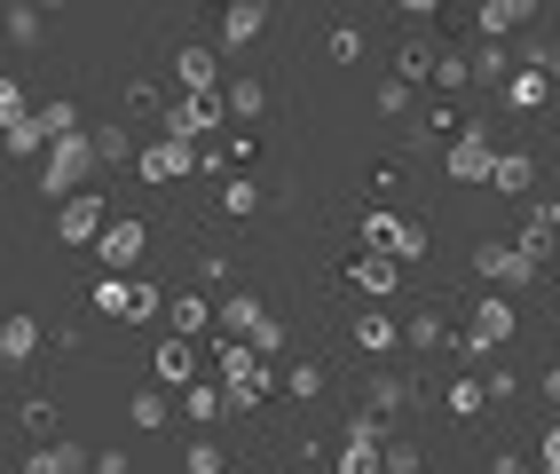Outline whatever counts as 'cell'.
<instances>
[{
	"instance_id": "cell-33",
	"label": "cell",
	"mask_w": 560,
	"mask_h": 474,
	"mask_svg": "<svg viewBox=\"0 0 560 474\" xmlns=\"http://www.w3.org/2000/svg\"><path fill=\"white\" fill-rule=\"evenodd\" d=\"M182 466H190V474H221V443H206V435H198V443L182 451Z\"/></svg>"
},
{
	"instance_id": "cell-4",
	"label": "cell",
	"mask_w": 560,
	"mask_h": 474,
	"mask_svg": "<svg viewBox=\"0 0 560 474\" xmlns=\"http://www.w3.org/2000/svg\"><path fill=\"white\" fill-rule=\"evenodd\" d=\"M110 222H103V198L95 190H71V198H56V238L63 245H95Z\"/></svg>"
},
{
	"instance_id": "cell-5",
	"label": "cell",
	"mask_w": 560,
	"mask_h": 474,
	"mask_svg": "<svg viewBox=\"0 0 560 474\" xmlns=\"http://www.w3.org/2000/svg\"><path fill=\"white\" fill-rule=\"evenodd\" d=\"M221 324H230L237 340H253V348H284V324L260 309L253 293H237V301H221Z\"/></svg>"
},
{
	"instance_id": "cell-11",
	"label": "cell",
	"mask_w": 560,
	"mask_h": 474,
	"mask_svg": "<svg viewBox=\"0 0 560 474\" xmlns=\"http://www.w3.org/2000/svg\"><path fill=\"white\" fill-rule=\"evenodd\" d=\"M451 174H458V182H490V174H498V151H490V135H481V127H466V135L451 142Z\"/></svg>"
},
{
	"instance_id": "cell-9",
	"label": "cell",
	"mask_w": 560,
	"mask_h": 474,
	"mask_svg": "<svg viewBox=\"0 0 560 474\" xmlns=\"http://www.w3.org/2000/svg\"><path fill=\"white\" fill-rule=\"evenodd\" d=\"M221 112H230V103L182 95V103H166V135H174V142H198V135H213V127H221Z\"/></svg>"
},
{
	"instance_id": "cell-1",
	"label": "cell",
	"mask_w": 560,
	"mask_h": 474,
	"mask_svg": "<svg viewBox=\"0 0 560 474\" xmlns=\"http://www.w3.org/2000/svg\"><path fill=\"white\" fill-rule=\"evenodd\" d=\"M260 356H269V348H253V340H230V348H221V380H230L221 395H230L237 412L269 404V388H277V372H269V363H260Z\"/></svg>"
},
{
	"instance_id": "cell-21",
	"label": "cell",
	"mask_w": 560,
	"mask_h": 474,
	"mask_svg": "<svg viewBox=\"0 0 560 474\" xmlns=\"http://www.w3.org/2000/svg\"><path fill=\"white\" fill-rule=\"evenodd\" d=\"M395 340H402V324H395V316H363V324H355V348H371V356H387Z\"/></svg>"
},
{
	"instance_id": "cell-46",
	"label": "cell",
	"mask_w": 560,
	"mask_h": 474,
	"mask_svg": "<svg viewBox=\"0 0 560 474\" xmlns=\"http://www.w3.org/2000/svg\"><path fill=\"white\" fill-rule=\"evenodd\" d=\"M545 71H552V80H560V48H552V56H545Z\"/></svg>"
},
{
	"instance_id": "cell-10",
	"label": "cell",
	"mask_w": 560,
	"mask_h": 474,
	"mask_svg": "<svg viewBox=\"0 0 560 474\" xmlns=\"http://www.w3.org/2000/svg\"><path fill=\"white\" fill-rule=\"evenodd\" d=\"M269 32V0H230L221 9V48H253Z\"/></svg>"
},
{
	"instance_id": "cell-42",
	"label": "cell",
	"mask_w": 560,
	"mask_h": 474,
	"mask_svg": "<svg viewBox=\"0 0 560 474\" xmlns=\"http://www.w3.org/2000/svg\"><path fill=\"white\" fill-rule=\"evenodd\" d=\"M166 419V395H135V427H159Z\"/></svg>"
},
{
	"instance_id": "cell-2",
	"label": "cell",
	"mask_w": 560,
	"mask_h": 474,
	"mask_svg": "<svg viewBox=\"0 0 560 474\" xmlns=\"http://www.w3.org/2000/svg\"><path fill=\"white\" fill-rule=\"evenodd\" d=\"M103 151H95V135L80 127V135H56L48 142V166H40V198H71L88 182V166H95Z\"/></svg>"
},
{
	"instance_id": "cell-34",
	"label": "cell",
	"mask_w": 560,
	"mask_h": 474,
	"mask_svg": "<svg viewBox=\"0 0 560 474\" xmlns=\"http://www.w3.org/2000/svg\"><path fill=\"white\" fill-rule=\"evenodd\" d=\"M40 127H48V135H80L88 119H80V112H71V103H48V112H40Z\"/></svg>"
},
{
	"instance_id": "cell-13",
	"label": "cell",
	"mask_w": 560,
	"mask_h": 474,
	"mask_svg": "<svg viewBox=\"0 0 560 474\" xmlns=\"http://www.w3.org/2000/svg\"><path fill=\"white\" fill-rule=\"evenodd\" d=\"M135 166H142V174H151V182H174V174H190L198 159H190V142H151V151H142Z\"/></svg>"
},
{
	"instance_id": "cell-17",
	"label": "cell",
	"mask_w": 560,
	"mask_h": 474,
	"mask_svg": "<svg viewBox=\"0 0 560 474\" xmlns=\"http://www.w3.org/2000/svg\"><path fill=\"white\" fill-rule=\"evenodd\" d=\"M32 348H40V324H32V316H9V333H0V356H9V363H32Z\"/></svg>"
},
{
	"instance_id": "cell-31",
	"label": "cell",
	"mask_w": 560,
	"mask_h": 474,
	"mask_svg": "<svg viewBox=\"0 0 560 474\" xmlns=\"http://www.w3.org/2000/svg\"><path fill=\"white\" fill-rule=\"evenodd\" d=\"M95 151L119 166V159H135V135H127V127H95Z\"/></svg>"
},
{
	"instance_id": "cell-24",
	"label": "cell",
	"mask_w": 560,
	"mask_h": 474,
	"mask_svg": "<svg viewBox=\"0 0 560 474\" xmlns=\"http://www.w3.org/2000/svg\"><path fill=\"white\" fill-rule=\"evenodd\" d=\"M182 412H190V419L206 427V419H221V412H230V395H213V388H198V380H190V388H182Z\"/></svg>"
},
{
	"instance_id": "cell-26",
	"label": "cell",
	"mask_w": 560,
	"mask_h": 474,
	"mask_svg": "<svg viewBox=\"0 0 560 474\" xmlns=\"http://www.w3.org/2000/svg\"><path fill=\"white\" fill-rule=\"evenodd\" d=\"M474 71H481V80H513L521 63H513V56H505L498 41H481V48H474Z\"/></svg>"
},
{
	"instance_id": "cell-48",
	"label": "cell",
	"mask_w": 560,
	"mask_h": 474,
	"mask_svg": "<svg viewBox=\"0 0 560 474\" xmlns=\"http://www.w3.org/2000/svg\"><path fill=\"white\" fill-rule=\"evenodd\" d=\"M545 474H560V466H552V459H545Z\"/></svg>"
},
{
	"instance_id": "cell-8",
	"label": "cell",
	"mask_w": 560,
	"mask_h": 474,
	"mask_svg": "<svg viewBox=\"0 0 560 474\" xmlns=\"http://www.w3.org/2000/svg\"><path fill=\"white\" fill-rule=\"evenodd\" d=\"M513 340V301L505 293H490L474 309V333H466V356H490V348H505Z\"/></svg>"
},
{
	"instance_id": "cell-19",
	"label": "cell",
	"mask_w": 560,
	"mask_h": 474,
	"mask_svg": "<svg viewBox=\"0 0 560 474\" xmlns=\"http://www.w3.org/2000/svg\"><path fill=\"white\" fill-rule=\"evenodd\" d=\"M213 316H221V309H213L206 293H182V301H174V333H190V340H198V333H206Z\"/></svg>"
},
{
	"instance_id": "cell-32",
	"label": "cell",
	"mask_w": 560,
	"mask_h": 474,
	"mask_svg": "<svg viewBox=\"0 0 560 474\" xmlns=\"http://www.w3.org/2000/svg\"><path fill=\"white\" fill-rule=\"evenodd\" d=\"M481 404H490V388H474V380H451V412H458V419H474Z\"/></svg>"
},
{
	"instance_id": "cell-7",
	"label": "cell",
	"mask_w": 560,
	"mask_h": 474,
	"mask_svg": "<svg viewBox=\"0 0 560 474\" xmlns=\"http://www.w3.org/2000/svg\"><path fill=\"white\" fill-rule=\"evenodd\" d=\"M174 80H182V95H213V80H221V48L182 41V48H174Z\"/></svg>"
},
{
	"instance_id": "cell-3",
	"label": "cell",
	"mask_w": 560,
	"mask_h": 474,
	"mask_svg": "<svg viewBox=\"0 0 560 474\" xmlns=\"http://www.w3.org/2000/svg\"><path fill=\"white\" fill-rule=\"evenodd\" d=\"M363 238L380 245V253H395V262H419V253H427V230H419V222H402V213H387V206H371V213H363Z\"/></svg>"
},
{
	"instance_id": "cell-47",
	"label": "cell",
	"mask_w": 560,
	"mask_h": 474,
	"mask_svg": "<svg viewBox=\"0 0 560 474\" xmlns=\"http://www.w3.org/2000/svg\"><path fill=\"white\" fill-rule=\"evenodd\" d=\"M40 9H63V0H40Z\"/></svg>"
},
{
	"instance_id": "cell-27",
	"label": "cell",
	"mask_w": 560,
	"mask_h": 474,
	"mask_svg": "<svg viewBox=\"0 0 560 474\" xmlns=\"http://www.w3.org/2000/svg\"><path fill=\"white\" fill-rule=\"evenodd\" d=\"M490 182H498L505 198H521V190L537 182V166H529V159H498V174H490Z\"/></svg>"
},
{
	"instance_id": "cell-36",
	"label": "cell",
	"mask_w": 560,
	"mask_h": 474,
	"mask_svg": "<svg viewBox=\"0 0 560 474\" xmlns=\"http://www.w3.org/2000/svg\"><path fill=\"white\" fill-rule=\"evenodd\" d=\"M221 206H230V213H253L260 190H253V182H221Z\"/></svg>"
},
{
	"instance_id": "cell-22",
	"label": "cell",
	"mask_w": 560,
	"mask_h": 474,
	"mask_svg": "<svg viewBox=\"0 0 560 474\" xmlns=\"http://www.w3.org/2000/svg\"><path fill=\"white\" fill-rule=\"evenodd\" d=\"M40 142H56V135L40 127V112H24V119H9V151H16V159H32V151H40Z\"/></svg>"
},
{
	"instance_id": "cell-14",
	"label": "cell",
	"mask_w": 560,
	"mask_h": 474,
	"mask_svg": "<svg viewBox=\"0 0 560 474\" xmlns=\"http://www.w3.org/2000/svg\"><path fill=\"white\" fill-rule=\"evenodd\" d=\"M190 372H198V340L174 333V340L159 348V380H182V388H190Z\"/></svg>"
},
{
	"instance_id": "cell-44",
	"label": "cell",
	"mask_w": 560,
	"mask_h": 474,
	"mask_svg": "<svg viewBox=\"0 0 560 474\" xmlns=\"http://www.w3.org/2000/svg\"><path fill=\"white\" fill-rule=\"evenodd\" d=\"M395 9H402V16H434V0H395Z\"/></svg>"
},
{
	"instance_id": "cell-6",
	"label": "cell",
	"mask_w": 560,
	"mask_h": 474,
	"mask_svg": "<svg viewBox=\"0 0 560 474\" xmlns=\"http://www.w3.org/2000/svg\"><path fill=\"white\" fill-rule=\"evenodd\" d=\"M142 253H151V230H142V222H110V230L95 238V262H103L110 277H127Z\"/></svg>"
},
{
	"instance_id": "cell-30",
	"label": "cell",
	"mask_w": 560,
	"mask_h": 474,
	"mask_svg": "<svg viewBox=\"0 0 560 474\" xmlns=\"http://www.w3.org/2000/svg\"><path fill=\"white\" fill-rule=\"evenodd\" d=\"M410 404V388L395 380V372H380V380H371V412H402Z\"/></svg>"
},
{
	"instance_id": "cell-45",
	"label": "cell",
	"mask_w": 560,
	"mask_h": 474,
	"mask_svg": "<svg viewBox=\"0 0 560 474\" xmlns=\"http://www.w3.org/2000/svg\"><path fill=\"white\" fill-rule=\"evenodd\" d=\"M545 395H552V404H560V363H552V372H545Z\"/></svg>"
},
{
	"instance_id": "cell-40",
	"label": "cell",
	"mask_w": 560,
	"mask_h": 474,
	"mask_svg": "<svg viewBox=\"0 0 560 474\" xmlns=\"http://www.w3.org/2000/svg\"><path fill=\"white\" fill-rule=\"evenodd\" d=\"M387 474H419V443H387Z\"/></svg>"
},
{
	"instance_id": "cell-25",
	"label": "cell",
	"mask_w": 560,
	"mask_h": 474,
	"mask_svg": "<svg viewBox=\"0 0 560 474\" xmlns=\"http://www.w3.org/2000/svg\"><path fill=\"white\" fill-rule=\"evenodd\" d=\"M221 103H230V119H253L260 103H269V88H260V80H230V95H221Z\"/></svg>"
},
{
	"instance_id": "cell-29",
	"label": "cell",
	"mask_w": 560,
	"mask_h": 474,
	"mask_svg": "<svg viewBox=\"0 0 560 474\" xmlns=\"http://www.w3.org/2000/svg\"><path fill=\"white\" fill-rule=\"evenodd\" d=\"M284 388L301 395V404H316V395H324V363H292V372H284Z\"/></svg>"
},
{
	"instance_id": "cell-39",
	"label": "cell",
	"mask_w": 560,
	"mask_h": 474,
	"mask_svg": "<svg viewBox=\"0 0 560 474\" xmlns=\"http://www.w3.org/2000/svg\"><path fill=\"white\" fill-rule=\"evenodd\" d=\"M410 340H419V348H442L451 333H442V316H410Z\"/></svg>"
},
{
	"instance_id": "cell-16",
	"label": "cell",
	"mask_w": 560,
	"mask_h": 474,
	"mask_svg": "<svg viewBox=\"0 0 560 474\" xmlns=\"http://www.w3.org/2000/svg\"><path fill=\"white\" fill-rule=\"evenodd\" d=\"M395 277H402L395 253H363V262H355V285H363V293H395Z\"/></svg>"
},
{
	"instance_id": "cell-37",
	"label": "cell",
	"mask_w": 560,
	"mask_h": 474,
	"mask_svg": "<svg viewBox=\"0 0 560 474\" xmlns=\"http://www.w3.org/2000/svg\"><path fill=\"white\" fill-rule=\"evenodd\" d=\"M24 435H32V443H48V435H56V412H48V404H24Z\"/></svg>"
},
{
	"instance_id": "cell-18",
	"label": "cell",
	"mask_w": 560,
	"mask_h": 474,
	"mask_svg": "<svg viewBox=\"0 0 560 474\" xmlns=\"http://www.w3.org/2000/svg\"><path fill=\"white\" fill-rule=\"evenodd\" d=\"M395 71H402V80H434V71H442V48H434V41H410V48L395 56Z\"/></svg>"
},
{
	"instance_id": "cell-20",
	"label": "cell",
	"mask_w": 560,
	"mask_h": 474,
	"mask_svg": "<svg viewBox=\"0 0 560 474\" xmlns=\"http://www.w3.org/2000/svg\"><path fill=\"white\" fill-rule=\"evenodd\" d=\"M40 41V0H9V48H32Z\"/></svg>"
},
{
	"instance_id": "cell-35",
	"label": "cell",
	"mask_w": 560,
	"mask_h": 474,
	"mask_svg": "<svg viewBox=\"0 0 560 474\" xmlns=\"http://www.w3.org/2000/svg\"><path fill=\"white\" fill-rule=\"evenodd\" d=\"M380 112H387V119H402V112H410V80H402V71L380 88Z\"/></svg>"
},
{
	"instance_id": "cell-23",
	"label": "cell",
	"mask_w": 560,
	"mask_h": 474,
	"mask_svg": "<svg viewBox=\"0 0 560 474\" xmlns=\"http://www.w3.org/2000/svg\"><path fill=\"white\" fill-rule=\"evenodd\" d=\"M80 466H88V459H80V443H71V451H63V443H48V451H32V466H24V474H80Z\"/></svg>"
},
{
	"instance_id": "cell-41",
	"label": "cell",
	"mask_w": 560,
	"mask_h": 474,
	"mask_svg": "<svg viewBox=\"0 0 560 474\" xmlns=\"http://www.w3.org/2000/svg\"><path fill=\"white\" fill-rule=\"evenodd\" d=\"M127 112H159V88L151 80H127Z\"/></svg>"
},
{
	"instance_id": "cell-28",
	"label": "cell",
	"mask_w": 560,
	"mask_h": 474,
	"mask_svg": "<svg viewBox=\"0 0 560 474\" xmlns=\"http://www.w3.org/2000/svg\"><path fill=\"white\" fill-rule=\"evenodd\" d=\"M127 301H135L127 277H103V285H95V309H103V316H127Z\"/></svg>"
},
{
	"instance_id": "cell-12",
	"label": "cell",
	"mask_w": 560,
	"mask_h": 474,
	"mask_svg": "<svg viewBox=\"0 0 560 474\" xmlns=\"http://www.w3.org/2000/svg\"><path fill=\"white\" fill-rule=\"evenodd\" d=\"M537 16V0H481V41H505V32H521V24H529Z\"/></svg>"
},
{
	"instance_id": "cell-38",
	"label": "cell",
	"mask_w": 560,
	"mask_h": 474,
	"mask_svg": "<svg viewBox=\"0 0 560 474\" xmlns=\"http://www.w3.org/2000/svg\"><path fill=\"white\" fill-rule=\"evenodd\" d=\"M331 56H340V63L363 56V32H355V24H331Z\"/></svg>"
},
{
	"instance_id": "cell-43",
	"label": "cell",
	"mask_w": 560,
	"mask_h": 474,
	"mask_svg": "<svg viewBox=\"0 0 560 474\" xmlns=\"http://www.w3.org/2000/svg\"><path fill=\"white\" fill-rule=\"evenodd\" d=\"M95 474H135V459H127V451H103V459H95Z\"/></svg>"
},
{
	"instance_id": "cell-15",
	"label": "cell",
	"mask_w": 560,
	"mask_h": 474,
	"mask_svg": "<svg viewBox=\"0 0 560 474\" xmlns=\"http://www.w3.org/2000/svg\"><path fill=\"white\" fill-rule=\"evenodd\" d=\"M545 88H552V71H537V63H521L513 80H505V103H521V112H537V103H545Z\"/></svg>"
}]
</instances>
